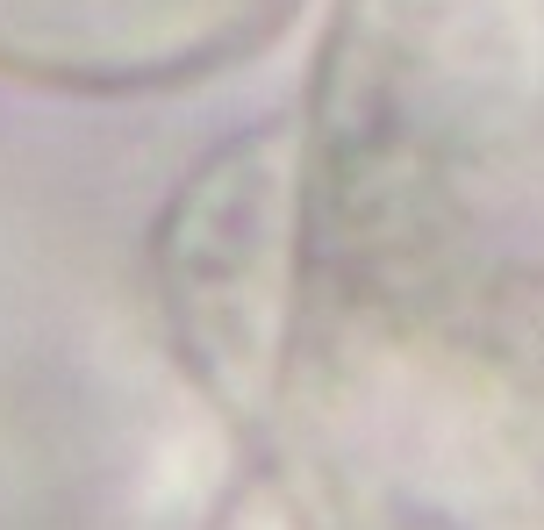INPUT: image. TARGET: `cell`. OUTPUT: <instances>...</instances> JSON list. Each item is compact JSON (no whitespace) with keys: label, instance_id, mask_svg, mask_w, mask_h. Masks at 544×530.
Segmentation results:
<instances>
[{"label":"cell","instance_id":"6da1fadb","mask_svg":"<svg viewBox=\"0 0 544 530\" xmlns=\"http://www.w3.org/2000/svg\"><path fill=\"white\" fill-rule=\"evenodd\" d=\"M258 416L301 530H544V0H330Z\"/></svg>","mask_w":544,"mask_h":530},{"label":"cell","instance_id":"7a4b0ae2","mask_svg":"<svg viewBox=\"0 0 544 530\" xmlns=\"http://www.w3.org/2000/svg\"><path fill=\"white\" fill-rule=\"evenodd\" d=\"M287 0H0V79L136 94L230 65Z\"/></svg>","mask_w":544,"mask_h":530}]
</instances>
